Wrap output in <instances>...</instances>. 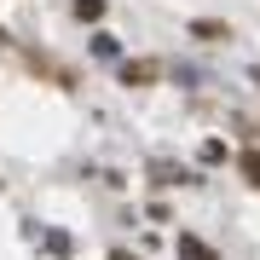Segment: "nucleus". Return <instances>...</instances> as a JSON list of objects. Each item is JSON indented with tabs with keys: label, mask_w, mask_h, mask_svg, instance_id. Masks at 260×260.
I'll list each match as a JSON object with an SVG mask.
<instances>
[{
	"label": "nucleus",
	"mask_w": 260,
	"mask_h": 260,
	"mask_svg": "<svg viewBox=\"0 0 260 260\" xmlns=\"http://www.w3.org/2000/svg\"><path fill=\"white\" fill-rule=\"evenodd\" d=\"M179 254H185V260H214V254H208L197 237H179Z\"/></svg>",
	"instance_id": "nucleus-1"
},
{
	"label": "nucleus",
	"mask_w": 260,
	"mask_h": 260,
	"mask_svg": "<svg viewBox=\"0 0 260 260\" xmlns=\"http://www.w3.org/2000/svg\"><path fill=\"white\" fill-rule=\"evenodd\" d=\"M75 12H81V18H99V12H104V0H75Z\"/></svg>",
	"instance_id": "nucleus-3"
},
{
	"label": "nucleus",
	"mask_w": 260,
	"mask_h": 260,
	"mask_svg": "<svg viewBox=\"0 0 260 260\" xmlns=\"http://www.w3.org/2000/svg\"><path fill=\"white\" fill-rule=\"evenodd\" d=\"M243 174H249V185H260V150H249V156H243Z\"/></svg>",
	"instance_id": "nucleus-2"
}]
</instances>
